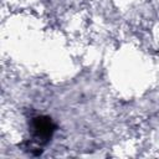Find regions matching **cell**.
<instances>
[{"label":"cell","instance_id":"1","mask_svg":"<svg viewBox=\"0 0 159 159\" xmlns=\"http://www.w3.org/2000/svg\"><path fill=\"white\" fill-rule=\"evenodd\" d=\"M32 133H34V138L36 139V142L41 143V144H46L47 142H50V139L52 138L55 130H56V124L53 123V120L47 117V116H37L32 119Z\"/></svg>","mask_w":159,"mask_h":159}]
</instances>
